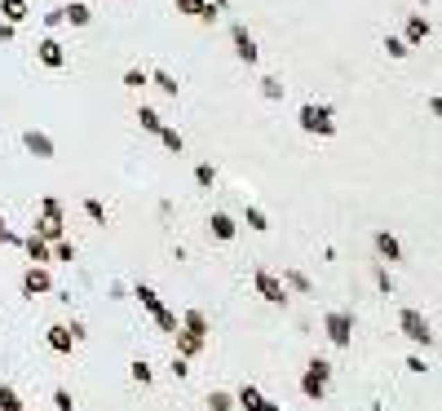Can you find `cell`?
I'll return each mask as SVG.
<instances>
[{
  "label": "cell",
  "instance_id": "1",
  "mask_svg": "<svg viewBox=\"0 0 442 411\" xmlns=\"http://www.w3.org/2000/svg\"><path fill=\"white\" fill-rule=\"evenodd\" d=\"M296 124H301L305 133H314V137H332V133H337L332 106H323V102H305L301 111H296Z\"/></svg>",
  "mask_w": 442,
  "mask_h": 411
},
{
  "label": "cell",
  "instance_id": "2",
  "mask_svg": "<svg viewBox=\"0 0 442 411\" xmlns=\"http://www.w3.org/2000/svg\"><path fill=\"white\" fill-rule=\"evenodd\" d=\"M328 380H332V362L328 358H309V367L301 376V394L309 398V403H323V398H328Z\"/></svg>",
  "mask_w": 442,
  "mask_h": 411
},
{
  "label": "cell",
  "instance_id": "3",
  "mask_svg": "<svg viewBox=\"0 0 442 411\" xmlns=\"http://www.w3.org/2000/svg\"><path fill=\"white\" fill-rule=\"evenodd\" d=\"M398 328H402V336H407L411 345H425V349H434V328H429V319H425L420 310H402Z\"/></svg>",
  "mask_w": 442,
  "mask_h": 411
},
{
  "label": "cell",
  "instance_id": "4",
  "mask_svg": "<svg viewBox=\"0 0 442 411\" xmlns=\"http://www.w3.org/2000/svg\"><path fill=\"white\" fill-rule=\"evenodd\" d=\"M323 332H328V341L337 349H350V341H354V314L350 310H332L323 319Z\"/></svg>",
  "mask_w": 442,
  "mask_h": 411
},
{
  "label": "cell",
  "instance_id": "5",
  "mask_svg": "<svg viewBox=\"0 0 442 411\" xmlns=\"http://www.w3.org/2000/svg\"><path fill=\"white\" fill-rule=\"evenodd\" d=\"M257 296L266 301V305H288V287H283V279H274L270 270H257Z\"/></svg>",
  "mask_w": 442,
  "mask_h": 411
},
{
  "label": "cell",
  "instance_id": "6",
  "mask_svg": "<svg viewBox=\"0 0 442 411\" xmlns=\"http://www.w3.org/2000/svg\"><path fill=\"white\" fill-rule=\"evenodd\" d=\"M49 292H53V274L44 265H31L22 274V296H49Z\"/></svg>",
  "mask_w": 442,
  "mask_h": 411
},
{
  "label": "cell",
  "instance_id": "7",
  "mask_svg": "<svg viewBox=\"0 0 442 411\" xmlns=\"http://www.w3.org/2000/svg\"><path fill=\"white\" fill-rule=\"evenodd\" d=\"M35 58H40L49 71H62L67 67V49H62V40H53V35H44V40L35 44Z\"/></svg>",
  "mask_w": 442,
  "mask_h": 411
},
{
  "label": "cell",
  "instance_id": "8",
  "mask_svg": "<svg viewBox=\"0 0 442 411\" xmlns=\"http://www.w3.org/2000/svg\"><path fill=\"white\" fill-rule=\"evenodd\" d=\"M22 146H27L35 160H53V155H58L53 137H49V133H40V128H27V133H22Z\"/></svg>",
  "mask_w": 442,
  "mask_h": 411
},
{
  "label": "cell",
  "instance_id": "9",
  "mask_svg": "<svg viewBox=\"0 0 442 411\" xmlns=\"http://www.w3.org/2000/svg\"><path fill=\"white\" fill-rule=\"evenodd\" d=\"M429 35H434V27H429L425 14H407V27H402V40H407V49H416V44H425Z\"/></svg>",
  "mask_w": 442,
  "mask_h": 411
},
{
  "label": "cell",
  "instance_id": "10",
  "mask_svg": "<svg viewBox=\"0 0 442 411\" xmlns=\"http://www.w3.org/2000/svg\"><path fill=\"white\" fill-rule=\"evenodd\" d=\"M230 35H235V53H239V62H248V67H253L257 58H261V49H257V40H253V35H248V27H239V22H235Z\"/></svg>",
  "mask_w": 442,
  "mask_h": 411
},
{
  "label": "cell",
  "instance_id": "11",
  "mask_svg": "<svg viewBox=\"0 0 442 411\" xmlns=\"http://www.w3.org/2000/svg\"><path fill=\"white\" fill-rule=\"evenodd\" d=\"M44 341H49V349H53V354H71V349H76V336H71V328H67V323H53V328L44 332Z\"/></svg>",
  "mask_w": 442,
  "mask_h": 411
},
{
  "label": "cell",
  "instance_id": "12",
  "mask_svg": "<svg viewBox=\"0 0 442 411\" xmlns=\"http://www.w3.org/2000/svg\"><path fill=\"white\" fill-rule=\"evenodd\" d=\"M177 14H186V18H204V22H212V18H217V5H212V0H177Z\"/></svg>",
  "mask_w": 442,
  "mask_h": 411
},
{
  "label": "cell",
  "instance_id": "13",
  "mask_svg": "<svg viewBox=\"0 0 442 411\" xmlns=\"http://www.w3.org/2000/svg\"><path fill=\"white\" fill-rule=\"evenodd\" d=\"M372 244H376V257H380V261H402V244H398L389 230H376Z\"/></svg>",
  "mask_w": 442,
  "mask_h": 411
},
{
  "label": "cell",
  "instance_id": "14",
  "mask_svg": "<svg viewBox=\"0 0 442 411\" xmlns=\"http://www.w3.org/2000/svg\"><path fill=\"white\" fill-rule=\"evenodd\" d=\"M208 230H212V239H221V244H230L239 226H235V217H230V212H212V217H208Z\"/></svg>",
  "mask_w": 442,
  "mask_h": 411
},
{
  "label": "cell",
  "instance_id": "15",
  "mask_svg": "<svg viewBox=\"0 0 442 411\" xmlns=\"http://www.w3.org/2000/svg\"><path fill=\"white\" fill-rule=\"evenodd\" d=\"M146 84H155V89H160L164 98H177V93H182V84H177V76H173V71H164V67H155L151 76H146Z\"/></svg>",
  "mask_w": 442,
  "mask_h": 411
},
{
  "label": "cell",
  "instance_id": "16",
  "mask_svg": "<svg viewBox=\"0 0 442 411\" xmlns=\"http://www.w3.org/2000/svg\"><path fill=\"white\" fill-rule=\"evenodd\" d=\"M173 336H177V354H182V358H195L199 349L208 345V336H195V332H186V328H177Z\"/></svg>",
  "mask_w": 442,
  "mask_h": 411
},
{
  "label": "cell",
  "instance_id": "17",
  "mask_svg": "<svg viewBox=\"0 0 442 411\" xmlns=\"http://www.w3.org/2000/svg\"><path fill=\"white\" fill-rule=\"evenodd\" d=\"M235 407H244V411H261V407H266V394H261L257 385H239Z\"/></svg>",
  "mask_w": 442,
  "mask_h": 411
},
{
  "label": "cell",
  "instance_id": "18",
  "mask_svg": "<svg viewBox=\"0 0 442 411\" xmlns=\"http://www.w3.org/2000/svg\"><path fill=\"white\" fill-rule=\"evenodd\" d=\"M22 248H27L31 265H44V261H53V252H49V244H44L40 235H27V239H22Z\"/></svg>",
  "mask_w": 442,
  "mask_h": 411
},
{
  "label": "cell",
  "instance_id": "19",
  "mask_svg": "<svg viewBox=\"0 0 442 411\" xmlns=\"http://www.w3.org/2000/svg\"><path fill=\"white\" fill-rule=\"evenodd\" d=\"M27 14H31L27 0H0V18L14 22V27H18V22H27Z\"/></svg>",
  "mask_w": 442,
  "mask_h": 411
},
{
  "label": "cell",
  "instance_id": "20",
  "mask_svg": "<svg viewBox=\"0 0 442 411\" xmlns=\"http://www.w3.org/2000/svg\"><path fill=\"white\" fill-rule=\"evenodd\" d=\"M89 18H93V9H89V5H80V0L62 5V22H71V27H89Z\"/></svg>",
  "mask_w": 442,
  "mask_h": 411
},
{
  "label": "cell",
  "instance_id": "21",
  "mask_svg": "<svg viewBox=\"0 0 442 411\" xmlns=\"http://www.w3.org/2000/svg\"><path fill=\"white\" fill-rule=\"evenodd\" d=\"M133 296L142 301V310H151V319H155V314H164V310H169V305L160 301V292H155V287H146V283H137V292H133Z\"/></svg>",
  "mask_w": 442,
  "mask_h": 411
},
{
  "label": "cell",
  "instance_id": "22",
  "mask_svg": "<svg viewBox=\"0 0 442 411\" xmlns=\"http://www.w3.org/2000/svg\"><path fill=\"white\" fill-rule=\"evenodd\" d=\"M62 226H67V221H53V217H40L31 235H40L44 244H53V239H62Z\"/></svg>",
  "mask_w": 442,
  "mask_h": 411
},
{
  "label": "cell",
  "instance_id": "23",
  "mask_svg": "<svg viewBox=\"0 0 442 411\" xmlns=\"http://www.w3.org/2000/svg\"><path fill=\"white\" fill-rule=\"evenodd\" d=\"M177 328H186V332H195V336H208V319H204V310H186Z\"/></svg>",
  "mask_w": 442,
  "mask_h": 411
},
{
  "label": "cell",
  "instance_id": "24",
  "mask_svg": "<svg viewBox=\"0 0 442 411\" xmlns=\"http://www.w3.org/2000/svg\"><path fill=\"white\" fill-rule=\"evenodd\" d=\"M155 137H160V142H164V151H173V155H182V151H186V137H182L177 128H169V124L155 133Z\"/></svg>",
  "mask_w": 442,
  "mask_h": 411
},
{
  "label": "cell",
  "instance_id": "25",
  "mask_svg": "<svg viewBox=\"0 0 442 411\" xmlns=\"http://www.w3.org/2000/svg\"><path fill=\"white\" fill-rule=\"evenodd\" d=\"M283 287H292V292H301V296L314 292V283H309L301 270H283Z\"/></svg>",
  "mask_w": 442,
  "mask_h": 411
},
{
  "label": "cell",
  "instance_id": "26",
  "mask_svg": "<svg viewBox=\"0 0 442 411\" xmlns=\"http://www.w3.org/2000/svg\"><path fill=\"white\" fill-rule=\"evenodd\" d=\"M244 221H248V230H270V217L257 208V203H248L244 208Z\"/></svg>",
  "mask_w": 442,
  "mask_h": 411
},
{
  "label": "cell",
  "instance_id": "27",
  "mask_svg": "<svg viewBox=\"0 0 442 411\" xmlns=\"http://www.w3.org/2000/svg\"><path fill=\"white\" fill-rule=\"evenodd\" d=\"M128 376H133L137 385H151L155 371H151V362H146V358H133V362H128Z\"/></svg>",
  "mask_w": 442,
  "mask_h": 411
},
{
  "label": "cell",
  "instance_id": "28",
  "mask_svg": "<svg viewBox=\"0 0 442 411\" xmlns=\"http://www.w3.org/2000/svg\"><path fill=\"white\" fill-rule=\"evenodd\" d=\"M0 411H22V398L14 385H0Z\"/></svg>",
  "mask_w": 442,
  "mask_h": 411
},
{
  "label": "cell",
  "instance_id": "29",
  "mask_svg": "<svg viewBox=\"0 0 442 411\" xmlns=\"http://www.w3.org/2000/svg\"><path fill=\"white\" fill-rule=\"evenodd\" d=\"M137 124L146 128V133H160V128H164V119H160V111H151V106H142V111H137Z\"/></svg>",
  "mask_w": 442,
  "mask_h": 411
},
{
  "label": "cell",
  "instance_id": "30",
  "mask_svg": "<svg viewBox=\"0 0 442 411\" xmlns=\"http://www.w3.org/2000/svg\"><path fill=\"white\" fill-rule=\"evenodd\" d=\"M49 252H53V261H76V244H67V239H53Z\"/></svg>",
  "mask_w": 442,
  "mask_h": 411
},
{
  "label": "cell",
  "instance_id": "31",
  "mask_svg": "<svg viewBox=\"0 0 442 411\" xmlns=\"http://www.w3.org/2000/svg\"><path fill=\"white\" fill-rule=\"evenodd\" d=\"M53 411H76V398H71L67 385H58V389H53Z\"/></svg>",
  "mask_w": 442,
  "mask_h": 411
},
{
  "label": "cell",
  "instance_id": "32",
  "mask_svg": "<svg viewBox=\"0 0 442 411\" xmlns=\"http://www.w3.org/2000/svg\"><path fill=\"white\" fill-rule=\"evenodd\" d=\"M208 407H212V411H230V407H235V394L212 389V394H208Z\"/></svg>",
  "mask_w": 442,
  "mask_h": 411
},
{
  "label": "cell",
  "instance_id": "33",
  "mask_svg": "<svg viewBox=\"0 0 442 411\" xmlns=\"http://www.w3.org/2000/svg\"><path fill=\"white\" fill-rule=\"evenodd\" d=\"M385 53H389V58H407L411 49H407V40H402V35H385Z\"/></svg>",
  "mask_w": 442,
  "mask_h": 411
},
{
  "label": "cell",
  "instance_id": "34",
  "mask_svg": "<svg viewBox=\"0 0 442 411\" xmlns=\"http://www.w3.org/2000/svg\"><path fill=\"white\" fill-rule=\"evenodd\" d=\"M85 217H89V221H98V226H106V221H111V217H106V208H102L98 199H85Z\"/></svg>",
  "mask_w": 442,
  "mask_h": 411
},
{
  "label": "cell",
  "instance_id": "35",
  "mask_svg": "<svg viewBox=\"0 0 442 411\" xmlns=\"http://www.w3.org/2000/svg\"><path fill=\"white\" fill-rule=\"evenodd\" d=\"M124 89H146V71L128 67V71H124Z\"/></svg>",
  "mask_w": 442,
  "mask_h": 411
},
{
  "label": "cell",
  "instance_id": "36",
  "mask_svg": "<svg viewBox=\"0 0 442 411\" xmlns=\"http://www.w3.org/2000/svg\"><path fill=\"white\" fill-rule=\"evenodd\" d=\"M261 93H266L270 102H279V98H283V84L274 80V76H266V80H261Z\"/></svg>",
  "mask_w": 442,
  "mask_h": 411
},
{
  "label": "cell",
  "instance_id": "37",
  "mask_svg": "<svg viewBox=\"0 0 442 411\" xmlns=\"http://www.w3.org/2000/svg\"><path fill=\"white\" fill-rule=\"evenodd\" d=\"M195 181H199V186L208 190L212 181H217V168H212V164H199V168H195Z\"/></svg>",
  "mask_w": 442,
  "mask_h": 411
},
{
  "label": "cell",
  "instance_id": "38",
  "mask_svg": "<svg viewBox=\"0 0 442 411\" xmlns=\"http://www.w3.org/2000/svg\"><path fill=\"white\" fill-rule=\"evenodd\" d=\"M155 323H160L164 332H177V314L173 310H164V314H155Z\"/></svg>",
  "mask_w": 442,
  "mask_h": 411
},
{
  "label": "cell",
  "instance_id": "39",
  "mask_svg": "<svg viewBox=\"0 0 442 411\" xmlns=\"http://www.w3.org/2000/svg\"><path fill=\"white\" fill-rule=\"evenodd\" d=\"M173 376H177V380H186V376H190V358H182V354L173 358Z\"/></svg>",
  "mask_w": 442,
  "mask_h": 411
},
{
  "label": "cell",
  "instance_id": "40",
  "mask_svg": "<svg viewBox=\"0 0 442 411\" xmlns=\"http://www.w3.org/2000/svg\"><path fill=\"white\" fill-rule=\"evenodd\" d=\"M0 244H22V235H14V230L5 226V217H0Z\"/></svg>",
  "mask_w": 442,
  "mask_h": 411
},
{
  "label": "cell",
  "instance_id": "41",
  "mask_svg": "<svg viewBox=\"0 0 442 411\" xmlns=\"http://www.w3.org/2000/svg\"><path fill=\"white\" fill-rule=\"evenodd\" d=\"M376 287H380V292H385V296L393 292V279H389V270H376Z\"/></svg>",
  "mask_w": 442,
  "mask_h": 411
},
{
  "label": "cell",
  "instance_id": "42",
  "mask_svg": "<svg viewBox=\"0 0 442 411\" xmlns=\"http://www.w3.org/2000/svg\"><path fill=\"white\" fill-rule=\"evenodd\" d=\"M14 35H18V27H14V22H0V44H9Z\"/></svg>",
  "mask_w": 442,
  "mask_h": 411
},
{
  "label": "cell",
  "instance_id": "43",
  "mask_svg": "<svg viewBox=\"0 0 442 411\" xmlns=\"http://www.w3.org/2000/svg\"><path fill=\"white\" fill-rule=\"evenodd\" d=\"M407 371H416V376H420V371H425V358H420V354H411V358H407Z\"/></svg>",
  "mask_w": 442,
  "mask_h": 411
},
{
  "label": "cell",
  "instance_id": "44",
  "mask_svg": "<svg viewBox=\"0 0 442 411\" xmlns=\"http://www.w3.org/2000/svg\"><path fill=\"white\" fill-rule=\"evenodd\" d=\"M261 411H283V407H279V403H266V407H261Z\"/></svg>",
  "mask_w": 442,
  "mask_h": 411
}]
</instances>
